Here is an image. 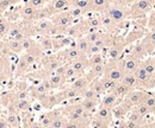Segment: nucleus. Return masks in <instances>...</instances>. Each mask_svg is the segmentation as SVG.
Segmentation results:
<instances>
[{
    "label": "nucleus",
    "instance_id": "obj_19",
    "mask_svg": "<svg viewBox=\"0 0 155 128\" xmlns=\"http://www.w3.org/2000/svg\"><path fill=\"white\" fill-rule=\"evenodd\" d=\"M94 117H97L101 121H105L107 123H112L114 121V115H112V109H109V108H104V107H98L97 110L94 111L93 114Z\"/></svg>",
    "mask_w": 155,
    "mask_h": 128
},
{
    "label": "nucleus",
    "instance_id": "obj_22",
    "mask_svg": "<svg viewBox=\"0 0 155 128\" xmlns=\"http://www.w3.org/2000/svg\"><path fill=\"white\" fill-rule=\"evenodd\" d=\"M120 83L124 84L125 87H128L130 90H134V89H138L140 88V84L137 82V78H136L135 73H124L122 80H120Z\"/></svg>",
    "mask_w": 155,
    "mask_h": 128
},
{
    "label": "nucleus",
    "instance_id": "obj_42",
    "mask_svg": "<svg viewBox=\"0 0 155 128\" xmlns=\"http://www.w3.org/2000/svg\"><path fill=\"white\" fill-rule=\"evenodd\" d=\"M133 109L136 110V111H137V113H138V114H140V115H141L143 119H147V117H148V116L152 114V113H150V110H149V108H148V107H147V106H146L143 102H141L140 105H137V106H136V107H134Z\"/></svg>",
    "mask_w": 155,
    "mask_h": 128
},
{
    "label": "nucleus",
    "instance_id": "obj_6",
    "mask_svg": "<svg viewBox=\"0 0 155 128\" xmlns=\"http://www.w3.org/2000/svg\"><path fill=\"white\" fill-rule=\"evenodd\" d=\"M50 20L53 21V24L54 25H56L58 26L60 29H62V30H67L68 27H71L73 24H74V19L72 18V16H71V13L68 12V11H66V12H61V13H58V14H54Z\"/></svg>",
    "mask_w": 155,
    "mask_h": 128
},
{
    "label": "nucleus",
    "instance_id": "obj_33",
    "mask_svg": "<svg viewBox=\"0 0 155 128\" xmlns=\"http://www.w3.org/2000/svg\"><path fill=\"white\" fill-rule=\"evenodd\" d=\"M6 46L8 48V50L13 54H21L23 50V45L20 40H16V39H8L6 40Z\"/></svg>",
    "mask_w": 155,
    "mask_h": 128
},
{
    "label": "nucleus",
    "instance_id": "obj_1",
    "mask_svg": "<svg viewBox=\"0 0 155 128\" xmlns=\"http://www.w3.org/2000/svg\"><path fill=\"white\" fill-rule=\"evenodd\" d=\"M155 8V0H137L131 6L128 7L129 10V18H147V16Z\"/></svg>",
    "mask_w": 155,
    "mask_h": 128
},
{
    "label": "nucleus",
    "instance_id": "obj_43",
    "mask_svg": "<svg viewBox=\"0 0 155 128\" xmlns=\"http://www.w3.org/2000/svg\"><path fill=\"white\" fill-rule=\"evenodd\" d=\"M127 120H130V121H135V122H138V123H146V119H143L136 110L131 109L129 113H128V115H127Z\"/></svg>",
    "mask_w": 155,
    "mask_h": 128
},
{
    "label": "nucleus",
    "instance_id": "obj_52",
    "mask_svg": "<svg viewBox=\"0 0 155 128\" xmlns=\"http://www.w3.org/2000/svg\"><path fill=\"white\" fill-rule=\"evenodd\" d=\"M103 51L96 46L94 44H90V48H88V51H87V57H90V56L92 55H97V54H101Z\"/></svg>",
    "mask_w": 155,
    "mask_h": 128
},
{
    "label": "nucleus",
    "instance_id": "obj_28",
    "mask_svg": "<svg viewBox=\"0 0 155 128\" xmlns=\"http://www.w3.org/2000/svg\"><path fill=\"white\" fill-rule=\"evenodd\" d=\"M47 80H48V82L50 83L53 90L62 88V87L64 86V83H66L64 77H63L62 75H60V73H51V75H49V77H48Z\"/></svg>",
    "mask_w": 155,
    "mask_h": 128
},
{
    "label": "nucleus",
    "instance_id": "obj_30",
    "mask_svg": "<svg viewBox=\"0 0 155 128\" xmlns=\"http://www.w3.org/2000/svg\"><path fill=\"white\" fill-rule=\"evenodd\" d=\"M92 16H90L88 18L85 20L88 31L90 30H100L101 29V23H100V18L99 16H94V13H91Z\"/></svg>",
    "mask_w": 155,
    "mask_h": 128
},
{
    "label": "nucleus",
    "instance_id": "obj_38",
    "mask_svg": "<svg viewBox=\"0 0 155 128\" xmlns=\"http://www.w3.org/2000/svg\"><path fill=\"white\" fill-rule=\"evenodd\" d=\"M100 80V82H101V86H103V89H104V92L105 94L106 92H112V90L115 89V87H116L117 82H114V81H111V80H109V78H106V77H100L99 78Z\"/></svg>",
    "mask_w": 155,
    "mask_h": 128
},
{
    "label": "nucleus",
    "instance_id": "obj_7",
    "mask_svg": "<svg viewBox=\"0 0 155 128\" xmlns=\"http://www.w3.org/2000/svg\"><path fill=\"white\" fill-rule=\"evenodd\" d=\"M147 90H144V89H141V88H138V89H134V90H131V92H129L123 100H122V102L123 103H125L129 108H134L136 107L137 105H140L142 101H143V97H144V94H146Z\"/></svg>",
    "mask_w": 155,
    "mask_h": 128
},
{
    "label": "nucleus",
    "instance_id": "obj_17",
    "mask_svg": "<svg viewBox=\"0 0 155 128\" xmlns=\"http://www.w3.org/2000/svg\"><path fill=\"white\" fill-rule=\"evenodd\" d=\"M61 65H63V62L60 58V56H50L44 63V69L47 73H50V75H51V73H55Z\"/></svg>",
    "mask_w": 155,
    "mask_h": 128
},
{
    "label": "nucleus",
    "instance_id": "obj_34",
    "mask_svg": "<svg viewBox=\"0 0 155 128\" xmlns=\"http://www.w3.org/2000/svg\"><path fill=\"white\" fill-rule=\"evenodd\" d=\"M142 102L149 108L152 114H155V94L150 92H146Z\"/></svg>",
    "mask_w": 155,
    "mask_h": 128
},
{
    "label": "nucleus",
    "instance_id": "obj_44",
    "mask_svg": "<svg viewBox=\"0 0 155 128\" xmlns=\"http://www.w3.org/2000/svg\"><path fill=\"white\" fill-rule=\"evenodd\" d=\"M21 58L25 61V63H26L29 67H34V65L37 63V61H38V56L34 55V54H30V52H25Z\"/></svg>",
    "mask_w": 155,
    "mask_h": 128
},
{
    "label": "nucleus",
    "instance_id": "obj_13",
    "mask_svg": "<svg viewBox=\"0 0 155 128\" xmlns=\"http://www.w3.org/2000/svg\"><path fill=\"white\" fill-rule=\"evenodd\" d=\"M141 43L143 44L147 55H152L155 51V30H149L148 32H146L141 39Z\"/></svg>",
    "mask_w": 155,
    "mask_h": 128
},
{
    "label": "nucleus",
    "instance_id": "obj_5",
    "mask_svg": "<svg viewBox=\"0 0 155 128\" xmlns=\"http://www.w3.org/2000/svg\"><path fill=\"white\" fill-rule=\"evenodd\" d=\"M134 73H135L137 82H138L141 89H144V90L149 92L150 89H153L155 87V77L150 76L149 73L143 69L142 65H140Z\"/></svg>",
    "mask_w": 155,
    "mask_h": 128
},
{
    "label": "nucleus",
    "instance_id": "obj_2",
    "mask_svg": "<svg viewBox=\"0 0 155 128\" xmlns=\"http://www.w3.org/2000/svg\"><path fill=\"white\" fill-rule=\"evenodd\" d=\"M104 77L114 81V82H120L124 70H123V65H122V59L119 61H107L104 63Z\"/></svg>",
    "mask_w": 155,
    "mask_h": 128
},
{
    "label": "nucleus",
    "instance_id": "obj_39",
    "mask_svg": "<svg viewBox=\"0 0 155 128\" xmlns=\"http://www.w3.org/2000/svg\"><path fill=\"white\" fill-rule=\"evenodd\" d=\"M101 35H103V32L100 30H90V31H87V33L84 37L87 39V42L90 44H93L94 42H97L98 39L101 37Z\"/></svg>",
    "mask_w": 155,
    "mask_h": 128
},
{
    "label": "nucleus",
    "instance_id": "obj_32",
    "mask_svg": "<svg viewBox=\"0 0 155 128\" xmlns=\"http://www.w3.org/2000/svg\"><path fill=\"white\" fill-rule=\"evenodd\" d=\"M62 76L64 77V80H66V82H69V81H73V80H75L77 77H79L80 75L72 68V65L69 64V63H67V64H64V69H63V73H62Z\"/></svg>",
    "mask_w": 155,
    "mask_h": 128
},
{
    "label": "nucleus",
    "instance_id": "obj_48",
    "mask_svg": "<svg viewBox=\"0 0 155 128\" xmlns=\"http://www.w3.org/2000/svg\"><path fill=\"white\" fill-rule=\"evenodd\" d=\"M148 31L149 30H155V8L147 16V24H146Z\"/></svg>",
    "mask_w": 155,
    "mask_h": 128
},
{
    "label": "nucleus",
    "instance_id": "obj_11",
    "mask_svg": "<svg viewBox=\"0 0 155 128\" xmlns=\"http://www.w3.org/2000/svg\"><path fill=\"white\" fill-rule=\"evenodd\" d=\"M120 98H118L114 92H106L100 97L99 101V107H104V108H109V109H114L117 105L120 103Z\"/></svg>",
    "mask_w": 155,
    "mask_h": 128
},
{
    "label": "nucleus",
    "instance_id": "obj_36",
    "mask_svg": "<svg viewBox=\"0 0 155 128\" xmlns=\"http://www.w3.org/2000/svg\"><path fill=\"white\" fill-rule=\"evenodd\" d=\"M5 120L8 128H20V119L16 113H10Z\"/></svg>",
    "mask_w": 155,
    "mask_h": 128
},
{
    "label": "nucleus",
    "instance_id": "obj_57",
    "mask_svg": "<svg viewBox=\"0 0 155 128\" xmlns=\"http://www.w3.org/2000/svg\"><path fill=\"white\" fill-rule=\"evenodd\" d=\"M153 58H154V62H155V56H153Z\"/></svg>",
    "mask_w": 155,
    "mask_h": 128
},
{
    "label": "nucleus",
    "instance_id": "obj_25",
    "mask_svg": "<svg viewBox=\"0 0 155 128\" xmlns=\"http://www.w3.org/2000/svg\"><path fill=\"white\" fill-rule=\"evenodd\" d=\"M129 55L134 56V57H136V58L140 59V61L144 59V58L148 56L147 55L146 49H144V46H143V44L141 43V39H140L138 42H136V43L133 44V48H131V51H130Z\"/></svg>",
    "mask_w": 155,
    "mask_h": 128
},
{
    "label": "nucleus",
    "instance_id": "obj_21",
    "mask_svg": "<svg viewBox=\"0 0 155 128\" xmlns=\"http://www.w3.org/2000/svg\"><path fill=\"white\" fill-rule=\"evenodd\" d=\"M71 7H75L81 10L85 16L92 13V0H69Z\"/></svg>",
    "mask_w": 155,
    "mask_h": 128
},
{
    "label": "nucleus",
    "instance_id": "obj_24",
    "mask_svg": "<svg viewBox=\"0 0 155 128\" xmlns=\"http://www.w3.org/2000/svg\"><path fill=\"white\" fill-rule=\"evenodd\" d=\"M42 52L54 51V39L50 36H41L39 42L37 43Z\"/></svg>",
    "mask_w": 155,
    "mask_h": 128
},
{
    "label": "nucleus",
    "instance_id": "obj_35",
    "mask_svg": "<svg viewBox=\"0 0 155 128\" xmlns=\"http://www.w3.org/2000/svg\"><path fill=\"white\" fill-rule=\"evenodd\" d=\"M130 92H131V90H130L128 87H125L124 84H122L120 82L117 83L116 87H115V89L112 90V92L116 95L118 98H120V100H123V98H124Z\"/></svg>",
    "mask_w": 155,
    "mask_h": 128
},
{
    "label": "nucleus",
    "instance_id": "obj_29",
    "mask_svg": "<svg viewBox=\"0 0 155 128\" xmlns=\"http://www.w3.org/2000/svg\"><path fill=\"white\" fill-rule=\"evenodd\" d=\"M74 46L78 49V51L84 56H87V51L90 48V43L87 42V39L85 37H80L74 40Z\"/></svg>",
    "mask_w": 155,
    "mask_h": 128
},
{
    "label": "nucleus",
    "instance_id": "obj_46",
    "mask_svg": "<svg viewBox=\"0 0 155 128\" xmlns=\"http://www.w3.org/2000/svg\"><path fill=\"white\" fill-rule=\"evenodd\" d=\"M80 98H90V100H99V101H100V97H99L97 94L93 92L90 87H88V88H86L84 92H81Z\"/></svg>",
    "mask_w": 155,
    "mask_h": 128
},
{
    "label": "nucleus",
    "instance_id": "obj_9",
    "mask_svg": "<svg viewBox=\"0 0 155 128\" xmlns=\"http://www.w3.org/2000/svg\"><path fill=\"white\" fill-rule=\"evenodd\" d=\"M91 82H92L91 78H90L86 73H84V75H80L79 77H77L75 80H73V81L71 82L69 88H72V89H74L75 92H80V95H81V92H84L86 88L90 87Z\"/></svg>",
    "mask_w": 155,
    "mask_h": 128
},
{
    "label": "nucleus",
    "instance_id": "obj_14",
    "mask_svg": "<svg viewBox=\"0 0 155 128\" xmlns=\"http://www.w3.org/2000/svg\"><path fill=\"white\" fill-rule=\"evenodd\" d=\"M144 33H146V31H144L143 26H137L135 29H133L127 36L124 37L125 45H130V44H134L136 42H138L140 39H142Z\"/></svg>",
    "mask_w": 155,
    "mask_h": 128
},
{
    "label": "nucleus",
    "instance_id": "obj_10",
    "mask_svg": "<svg viewBox=\"0 0 155 128\" xmlns=\"http://www.w3.org/2000/svg\"><path fill=\"white\" fill-rule=\"evenodd\" d=\"M38 101H39V103H41V106H42L44 109H53L55 106H58V103L62 102L58 92H55V94L48 92L47 95H44L43 97H41Z\"/></svg>",
    "mask_w": 155,
    "mask_h": 128
},
{
    "label": "nucleus",
    "instance_id": "obj_51",
    "mask_svg": "<svg viewBox=\"0 0 155 128\" xmlns=\"http://www.w3.org/2000/svg\"><path fill=\"white\" fill-rule=\"evenodd\" d=\"M15 98L17 100H29V92L26 90H18L15 94Z\"/></svg>",
    "mask_w": 155,
    "mask_h": 128
},
{
    "label": "nucleus",
    "instance_id": "obj_31",
    "mask_svg": "<svg viewBox=\"0 0 155 128\" xmlns=\"http://www.w3.org/2000/svg\"><path fill=\"white\" fill-rule=\"evenodd\" d=\"M141 65L143 67V69L149 73L150 76L155 77V62H154L153 56H152V57H147V58L142 59Z\"/></svg>",
    "mask_w": 155,
    "mask_h": 128
},
{
    "label": "nucleus",
    "instance_id": "obj_20",
    "mask_svg": "<svg viewBox=\"0 0 155 128\" xmlns=\"http://www.w3.org/2000/svg\"><path fill=\"white\" fill-rule=\"evenodd\" d=\"M36 12L37 10L29 6V5H24L20 7V11H19V16L21 18L24 19L25 21H29V23H32L36 20Z\"/></svg>",
    "mask_w": 155,
    "mask_h": 128
},
{
    "label": "nucleus",
    "instance_id": "obj_49",
    "mask_svg": "<svg viewBox=\"0 0 155 128\" xmlns=\"http://www.w3.org/2000/svg\"><path fill=\"white\" fill-rule=\"evenodd\" d=\"M25 4L29 5V6H31V7H34V8H36V10L43 8L44 6H47V4H45L44 0H28Z\"/></svg>",
    "mask_w": 155,
    "mask_h": 128
},
{
    "label": "nucleus",
    "instance_id": "obj_53",
    "mask_svg": "<svg viewBox=\"0 0 155 128\" xmlns=\"http://www.w3.org/2000/svg\"><path fill=\"white\" fill-rule=\"evenodd\" d=\"M137 0H117L116 4H119V5H122V6H125V7H129V6H131L134 2H136Z\"/></svg>",
    "mask_w": 155,
    "mask_h": 128
},
{
    "label": "nucleus",
    "instance_id": "obj_37",
    "mask_svg": "<svg viewBox=\"0 0 155 128\" xmlns=\"http://www.w3.org/2000/svg\"><path fill=\"white\" fill-rule=\"evenodd\" d=\"M13 107L18 111L21 113H26L31 109V102L29 100H17L13 102Z\"/></svg>",
    "mask_w": 155,
    "mask_h": 128
},
{
    "label": "nucleus",
    "instance_id": "obj_55",
    "mask_svg": "<svg viewBox=\"0 0 155 128\" xmlns=\"http://www.w3.org/2000/svg\"><path fill=\"white\" fill-rule=\"evenodd\" d=\"M44 1H45V4H47V5H49V4H50L51 1H54V0H44Z\"/></svg>",
    "mask_w": 155,
    "mask_h": 128
},
{
    "label": "nucleus",
    "instance_id": "obj_47",
    "mask_svg": "<svg viewBox=\"0 0 155 128\" xmlns=\"http://www.w3.org/2000/svg\"><path fill=\"white\" fill-rule=\"evenodd\" d=\"M90 126H92L93 128H109L110 127V123H107V122H105V121H101V120H99V119L94 117V116L92 115Z\"/></svg>",
    "mask_w": 155,
    "mask_h": 128
},
{
    "label": "nucleus",
    "instance_id": "obj_41",
    "mask_svg": "<svg viewBox=\"0 0 155 128\" xmlns=\"http://www.w3.org/2000/svg\"><path fill=\"white\" fill-rule=\"evenodd\" d=\"M10 26H11V24L8 23L7 19H0V39H4L5 37L8 35Z\"/></svg>",
    "mask_w": 155,
    "mask_h": 128
},
{
    "label": "nucleus",
    "instance_id": "obj_27",
    "mask_svg": "<svg viewBox=\"0 0 155 128\" xmlns=\"http://www.w3.org/2000/svg\"><path fill=\"white\" fill-rule=\"evenodd\" d=\"M58 114V111H56V110H49V111L43 113V114L41 115L39 121H38L39 125L42 126V128H49L50 127V125H51V122H53L54 117H55Z\"/></svg>",
    "mask_w": 155,
    "mask_h": 128
},
{
    "label": "nucleus",
    "instance_id": "obj_23",
    "mask_svg": "<svg viewBox=\"0 0 155 128\" xmlns=\"http://www.w3.org/2000/svg\"><path fill=\"white\" fill-rule=\"evenodd\" d=\"M80 105L87 114H94L99 107V100H90V98H80Z\"/></svg>",
    "mask_w": 155,
    "mask_h": 128
},
{
    "label": "nucleus",
    "instance_id": "obj_18",
    "mask_svg": "<svg viewBox=\"0 0 155 128\" xmlns=\"http://www.w3.org/2000/svg\"><path fill=\"white\" fill-rule=\"evenodd\" d=\"M117 0H92V13H103Z\"/></svg>",
    "mask_w": 155,
    "mask_h": 128
},
{
    "label": "nucleus",
    "instance_id": "obj_54",
    "mask_svg": "<svg viewBox=\"0 0 155 128\" xmlns=\"http://www.w3.org/2000/svg\"><path fill=\"white\" fill-rule=\"evenodd\" d=\"M24 128H42V126L39 125L38 121H34V122H31L30 125H28L26 127H24Z\"/></svg>",
    "mask_w": 155,
    "mask_h": 128
},
{
    "label": "nucleus",
    "instance_id": "obj_26",
    "mask_svg": "<svg viewBox=\"0 0 155 128\" xmlns=\"http://www.w3.org/2000/svg\"><path fill=\"white\" fill-rule=\"evenodd\" d=\"M131 110V108H129L125 103H123L120 101L119 105H117L116 107L112 109V115H114V119H117V120H123L127 117L128 113Z\"/></svg>",
    "mask_w": 155,
    "mask_h": 128
},
{
    "label": "nucleus",
    "instance_id": "obj_3",
    "mask_svg": "<svg viewBox=\"0 0 155 128\" xmlns=\"http://www.w3.org/2000/svg\"><path fill=\"white\" fill-rule=\"evenodd\" d=\"M127 45L123 36H114L110 46L106 49V54L109 61H119L123 58V54Z\"/></svg>",
    "mask_w": 155,
    "mask_h": 128
},
{
    "label": "nucleus",
    "instance_id": "obj_16",
    "mask_svg": "<svg viewBox=\"0 0 155 128\" xmlns=\"http://www.w3.org/2000/svg\"><path fill=\"white\" fill-rule=\"evenodd\" d=\"M72 65V68L77 71L79 75H84L88 70L90 68V64H88V57L87 56H81L79 57L78 59L73 61L72 63H69Z\"/></svg>",
    "mask_w": 155,
    "mask_h": 128
},
{
    "label": "nucleus",
    "instance_id": "obj_15",
    "mask_svg": "<svg viewBox=\"0 0 155 128\" xmlns=\"http://www.w3.org/2000/svg\"><path fill=\"white\" fill-rule=\"evenodd\" d=\"M48 7L50 8V11L54 16V14H58L61 12L68 11L71 8V2H69V0H54L48 5Z\"/></svg>",
    "mask_w": 155,
    "mask_h": 128
},
{
    "label": "nucleus",
    "instance_id": "obj_45",
    "mask_svg": "<svg viewBox=\"0 0 155 128\" xmlns=\"http://www.w3.org/2000/svg\"><path fill=\"white\" fill-rule=\"evenodd\" d=\"M103 63H105V58H104L103 54H97V55H92L88 57L90 67L96 65V64H103Z\"/></svg>",
    "mask_w": 155,
    "mask_h": 128
},
{
    "label": "nucleus",
    "instance_id": "obj_56",
    "mask_svg": "<svg viewBox=\"0 0 155 128\" xmlns=\"http://www.w3.org/2000/svg\"><path fill=\"white\" fill-rule=\"evenodd\" d=\"M85 128H93V127H92V126H90V125H88V126H87V127H85Z\"/></svg>",
    "mask_w": 155,
    "mask_h": 128
},
{
    "label": "nucleus",
    "instance_id": "obj_12",
    "mask_svg": "<svg viewBox=\"0 0 155 128\" xmlns=\"http://www.w3.org/2000/svg\"><path fill=\"white\" fill-rule=\"evenodd\" d=\"M141 62L140 59H137L136 57L131 55H128L127 57H123L122 58V65H123V70L124 73H134L137 70V68L141 65Z\"/></svg>",
    "mask_w": 155,
    "mask_h": 128
},
{
    "label": "nucleus",
    "instance_id": "obj_40",
    "mask_svg": "<svg viewBox=\"0 0 155 128\" xmlns=\"http://www.w3.org/2000/svg\"><path fill=\"white\" fill-rule=\"evenodd\" d=\"M90 88L96 92L99 97H101V96L105 94L104 89H103V86H101V82H100V80H99V78H96V80H93V81L91 82Z\"/></svg>",
    "mask_w": 155,
    "mask_h": 128
},
{
    "label": "nucleus",
    "instance_id": "obj_4",
    "mask_svg": "<svg viewBox=\"0 0 155 128\" xmlns=\"http://www.w3.org/2000/svg\"><path fill=\"white\" fill-rule=\"evenodd\" d=\"M103 13H105V14L111 19L115 24H117L118 26L129 18V10H128V7L122 6V5H119V4H114V5H111V6H110L105 12H103Z\"/></svg>",
    "mask_w": 155,
    "mask_h": 128
},
{
    "label": "nucleus",
    "instance_id": "obj_8",
    "mask_svg": "<svg viewBox=\"0 0 155 128\" xmlns=\"http://www.w3.org/2000/svg\"><path fill=\"white\" fill-rule=\"evenodd\" d=\"M51 27H53V21L50 19H39L36 21H32L34 33H37L39 36H49Z\"/></svg>",
    "mask_w": 155,
    "mask_h": 128
},
{
    "label": "nucleus",
    "instance_id": "obj_50",
    "mask_svg": "<svg viewBox=\"0 0 155 128\" xmlns=\"http://www.w3.org/2000/svg\"><path fill=\"white\" fill-rule=\"evenodd\" d=\"M29 68H30V67L25 63V61H24L23 58H20L19 62H18V64H17V75H20V73L28 71Z\"/></svg>",
    "mask_w": 155,
    "mask_h": 128
}]
</instances>
